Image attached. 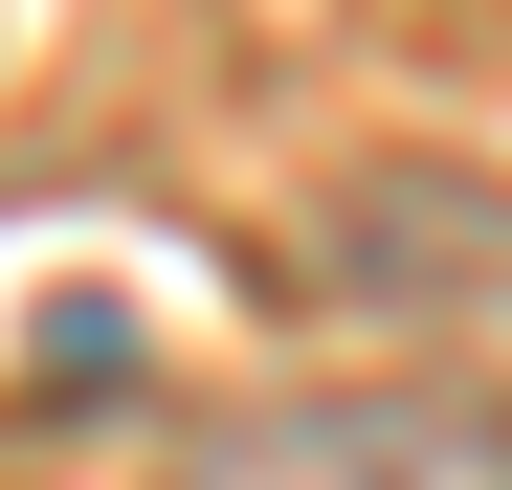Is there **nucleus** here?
<instances>
[{"instance_id":"obj_1","label":"nucleus","mask_w":512,"mask_h":490,"mask_svg":"<svg viewBox=\"0 0 512 490\" xmlns=\"http://www.w3.org/2000/svg\"><path fill=\"white\" fill-rule=\"evenodd\" d=\"M156 490H512V401L490 379H290L156 446Z\"/></svg>"}]
</instances>
